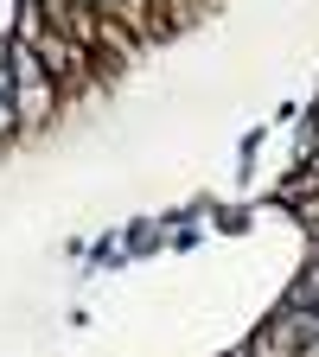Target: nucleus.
I'll return each mask as SVG.
<instances>
[{"label":"nucleus","mask_w":319,"mask_h":357,"mask_svg":"<svg viewBox=\"0 0 319 357\" xmlns=\"http://www.w3.org/2000/svg\"><path fill=\"white\" fill-rule=\"evenodd\" d=\"M32 7H38V0H32ZM32 7H26V32H32L26 52L38 58V70L52 77V83H77V77H83V52H77L71 38H58V32H38V13H32Z\"/></svg>","instance_id":"1"},{"label":"nucleus","mask_w":319,"mask_h":357,"mask_svg":"<svg viewBox=\"0 0 319 357\" xmlns=\"http://www.w3.org/2000/svg\"><path fill=\"white\" fill-rule=\"evenodd\" d=\"M96 13H141V0H89Z\"/></svg>","instance_id":"3"},{"label":"nucleus","mask_w":319,"mask_h":357,"mask_svg":"<svg viewBox=\"0 0 319 357\" xmlns=\"http://www.w3.org/2000/svg\"><path fill=\"white\" fill-rule=\"evenodd\" d=\"M13 128V96H7V83H0V134Z\"/></svg>","instance_id":"4"},{"label":"nucleus","mask_w":319,"mask_h":357,"mask_svg":"<svg viewBox=\"0 0 319 357\" xmlns=\"http://www.w3.org/2000/svg\"><path fill=\"white\" fill-rule=\"evenodd\" d=\"M288 306L294 312H319V261H306V275H300V287H294Z\"/></svg>","instance_id":"2"}]
</instances>
